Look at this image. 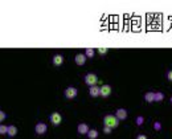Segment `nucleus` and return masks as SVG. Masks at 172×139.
Here are the masks:
<instances>
[{"instance_id":"nucleus-18","label":"nucleus","mask_w":172,"mask_h":139,"mask_svg":"<svg viewBox=\"0 0 172 139\" xmlns=\"http://www.w3.org/2000/svg\"><path fill=\"white\" fill-rule=\"evenodd\" d=\"M143 122H144V118L142 117V115H140V117H136V125H138V126H142Z\"/></svg>"},{"instance_id":"nucleus-17","label":"nucleus","mask_w":172,"mask_h":139,"mask_svg":"<svg viewBox=\"0 0 172 139\" xmlns=\"http://www.w3.org/2000/svg\"><path fill=\"white\" fill-rule=\"evenodd\" d=\"M7 131H8V126H5V125H0V135H5Z\"/></svg>"},{"instance_id":"nucleus-19","label":"nucleus","mask_w":172,"mask_h":139,"mask_svg":"<svg viewBox=\"0 0 172 139\" xmlns=\"http://www.w3.org/2000/svg\"><path fill=\"white\" fill-rule=\"evenodd\" d=\"M97 51H98V53H99V54H106L109 49H107V48H98Z\"/></svg>"},{"instance_id":"nucleus-14","label":"nucleus","mask_w":172,"mask_h":139,"mask_svg":"<svg viewBox=\"0 0 172 139\" xmlns=\"http://www.w3.org/2000/svg\"><path fill=\"white\" fill-rule=\"evenodd\" d=\"M153 94H155L153 92H148V93H146V94H144V99H146V101H147L148 103H152V102H153Z\"/></svg>"},{"instance_id":"nucleus-15","label":"nucleus","mask_w":172,"mask_h":139,"mask_svg":"<svg viewBox=\"0 0 172 139\" xmlns=\"http://www.w3.org/2000/svg\"><path fill=\"white\" fill-rule=\"evenodd\" d=\"M163 99H164V94H163V93L158 92L153 94V102H160V101H163Z\"/></svg>"},{"instance_id":"nucleus-21","label":"nucleus","mask_w":172,"mask_h":139,"mask_svg":"<svg viewBox=\"0 0 172 139\" xmlns=\"http://www.w3.org/2000/svg\"><path fill=\"white\" fill-rule=\"evenodd\" d=\"M153 129L156 130V131H159V130L162 129V123H160V122H155V123H153Z\"/></svg>"},{"instance_id":"nucleus-20","label":"nucleus","mask_w":172,"mask_h":139,"mask_svg":"<svg viewBox=\"0 0 172 139\" xmlns=\"http://www.w3.org/2000/svg\"><path fill=\"white\" fill-rule=\"evenodd\" d=\"M5 118H7V114L4 113L3 110H0V123H1V122H3V121L5 119Z\"/></svg>"},{"instance_id":"nucleus-6","label":"nucleus","mask_w":172,"mask_h":139,"mask_svg":"<svg viewBox=\"0 0 172 139\" xmlns=\"http://www.w3.org/2000/svg\"><path fill=\"white\" fill-rule=\"evenodd\" d=\"M111 94V86L110 85H102L99 88V95L103 98L109 97V95Z\"/></svg>"},{"instance_id":"nucleus-2","label":"nucleus","mask_w":172,"mask_h":139,"mask_svg":"<svg viewBox=\"0 0 172 139\" xmlns=\"http://www.w3.org/2000/svg\"><path fill=\"white\" fill-rule=\"evenodd\" d=\"M98 82V77L97 74H94V73H88L86 76H85V84L89 86H95Z\"/></svg>"},{"instance_id":"nucleus-13","label":"nucleus","mask_w":172,"mask_h":139,"mask_svg":"<svg viewBox=\"0 0 172 139\" xmlns=\"http://www.w3.org/2000/svg\"><path fill=\"white\" fill-rule=\"evenodd\" d=\"M86 135H88L89 139H97L98 138V131H97V130H94V129H91V130H89V131H88Z\"/></svg>"},{"instance_id":"nucleus-4","label":"nucleus","mask_w":172,"mask_h":139,"mask_svg":"<svg viewBox=\"0 0 172 139\" xmlns=\"http://www.w3.org/2000/svg\"><path fill=\"white\" fill-rule=\"evenodd\" d=\"M64 94H65V97L68 98V99H73V98L77 97V94H78V90H77L75 88H73V86H69V88L65 89Z\"/></svg>"},{"instance_id":"nucleus-23","label":"nucleus","mask_w":172,"mask_h":139,"mask_svg":"<svg viewBox=\"0 0 172 139\" xmlns=\"http://www.w3.org/2000/svg\"><path fill=\"white\" fill-rule=\"evenodd\" d=\"M136 139H148L147 135H144V134H139V135L136 136Z\"/></svg>"},{"instance_id":"nucleus-24","label":"nucleus","mask_w":172,"mask_h":139,"mask_svg":"<svg viewBox=\"0 0 172 139\" xmlns=\"http://www.w3.org/2000/svg\"><path fill=\"white\" fill-rule=\"evenodd\" d=\"M167 78H168L169 81H172V70H169V72L167 73Z\"/></svg>"},{"instance_id":"nucleus-8","label":"nucleus","mask_w":172,"mask_h":139,"mask_svg":"<svg viewBox=\"0 0 172 139\" xmlns=\"http://www.w3.org/2000/svg\"><path fill=\"white\" fill-rule=\"evenodd\" d=\"M74 61H75V64H77V65L82 66V65H85V64H86V56H85L84 53H78V54H75Z\"/></svg>"},{"instance_id":"nucleus-1","label":"nucleus","mask_w":172,"mask_h":139,"mask_svg":"<svg viewBox=\"0 0 172 139\" xmlns=\"http://www.w3.org/2000/svg\"><path fill=\"white\" fill-rule=\"evenodd\" d=\"M103 126L106 127H110V129H116V127L119 126V121L116 119L115 115H113V114H109V115H106V117L103 118Z\"/></svg>"},{"instance_id":"nucleus-12","label":"nucleus","mask_w":172,"mask_h":139,"mask_svg":"<svg viewBox=\"0 0 172 139\" xmlns=\"http://www.w3.org/2000/svg\"><path fill=\"white\" fill-rule=\"evenodd\" d=\"M17 134V127L13 126V125H11V126H8V131H7V135L10 136V138H13V136Z\"/></svg>"},{"instance_id":"nucleus-16","label":"nucleus","mask_w":172,"mask_h":139,"mask_svg":"<svg viewBox=\"0 0 172 139\" xmlns=\"http://www.w3.org/2000/svg\"><path fill=\"white\" fill-rule=\"evenodd\" d=\"M94 53H95V51H94L93 48H86V49H85V56H86V58H88V57H94Z\"/></svg>"},{"instance_id":"nucleus-3","label":"nucleus","mask_w":172,"mask_h":139,"mask_svg":"<svg viewBox=\"0 0 172 139\" xmlns=\"http://www.w3.org/2000/svg\"><path fill=\"white\" fill-rule=\"evenodd\" d=\"M49 119H50V122H52V125L58 126V125H61V122H62V115L60 113H57V111H54V113L50 114Z\"/></svg>"},{"instance_id":"nucleus-7","label":"nucleus","mask_w":172,"mask_h":139,"mask_svg":"<svg viewBox=\"0 0 172 139\" xmlns=\"http://www.w3.org/2000/svg\"><path fill=\"white\" fill-rule=\"evenodd\" d=\"M127 110L126 109H118V110L115 111V117L118 121H125L126 118H127Z\"/></svg>"},{"instance_id":"nucleus-22","label":"nucleus","mask_w":172,"mask_h":139,"mask_svg":"<svg viewBox=\"0 0 172 139\" xmlns=\"http://www.w3.org/2000/svg\"><path fill=\"white\" fill-rule=\"evenodd\" d=\"M103 133H105V134H110V133H111V129H110V127L103 126Z\"/></svg>"},{"instance_id":"nucleus-9","label":"nucleus","mask_w":172,"mask_h":139,"mask_svg":"<svg viewBox=\"0 0 172 139\" xmlns=\"http://www.w3.org/2000/svg\"><path fill=\"white\" fill-rule=\"evenodd\" d=\"M52 62H53V65H56V66H61L64 64V56L62 54H54Z\"/></svg>"},{"instance_id":"nucleus-10","label":"nucleus","mask_w":172,"mask_h":139,"mask_svg":"<svg viewBox=\"0 0 172 139\" xmlns=\"http://www.w3.org/2000/svg\"><path fill=\"white\" fill-rule=\"evenodd\" d=\"M89 126L86 123H79L78 126H77V131H78V134H81V135H86L89 131Z\"/></svg>"},{"instance_id":"nucleus-11","label":"nucleus","mask_w":172,"mask_h":139,"mask_svg":"<svg viewBox=\"0 0 172 139\" xmlns=\"http://www.w3.org/2000/svg\"><path fill=\"white\" fill-rule=\"evenodd\" d=\"M89 94H90V97H98L99 95V88H98L97 85L95 86H90V89H89Z\"/></svg>"},{"instance_id":"nucleus-25","label":"nucleus","mask_w":172,"mask_h":139,"mask_svg":"<svg viewBox=\"0 0 172 139\" xmlns=\"http://www.w3.org/2000/svg\"><path fill=\"white\" fill-rule=\"evenodd\" d=\"M171 103H172V97H171Z\"/></svg>"},{"instance_id":"nucleus-5","label":"nucleus","mask_w":172,"mask_h":139,"mask_svg":"<svg viewBox=\"0 0 172 139\" xmlns=\"http://www.w3.org/2000/svg\"><path fill=\"white\" fill-rule=\"evenodd\" d=\"M48 130V126L44 123V122H38L36 126H34V131H36V134L37 135H42V134L47 133Z\"/></svg>"}]
</instances>
